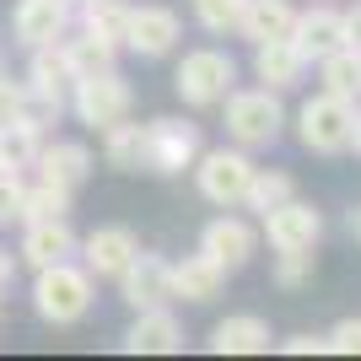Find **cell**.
Instances as JSON below:
<instances>
[{
	"label": "cell",
	"mask_w": 361,
	"mask_h": 361,
	"mask_svg": "<svg viewBox=\"0 0 361 361\" xmlns=\"http://www.w3.org/2000/svg\"><path fill=\"white\" fill-rule=\"evenodd\" d=\"M221 108H226V135H232V146H243V151H264V146H275V140H281V124H286V114H281V97H275L270 87L226 92Z\"/></svg>",
	"instance_id": "6da1fadb"
},
{
	"label": "cell",
	"mask_w": 361,
	"mask_h": 361,
	"mask_svg": "<svg viewBox=\"0 0 361 361\" xmlns=\"http://www.w3.org/2000/svg\"><path fill=\"white\" fill-rule=\"evenodd\" d=\"M32 307L44 324H75L92 307V270L87 264H44L32 281Z\"/></svg>",
	"instance_id": "7a4b0ae2"
},
{
	"label": "cell",
	"mask_w": 361,
	"mask_h": 361,
	"mask_svg": "<svg viewBox=\"0 0 361 361\" xmlns=\"http://www.w3.org/2000/svg\"><path fill=\"white\" fill-rule=\"evenodd\" d=\"M232 81H238V65L226 49H189L173 71V87L189 108H216L232 92Z\"/></svg>",
	"instance_id": "3957f363"
},
{
	"label": "cell",
	"mask_w": 361,
	"mask_h": 361,
	"mask_svg": "<svg viewBox=\"0 0 361 361\" xmlns=\"http://www.w3.org/2000/svg\"><path fill=\"white\" fill-rule=\"evenodd\" d=\"M350 124H356V103L334 97V92H318L297 114V140L318 157H340V151H350Z\"/></svg>",
	"instance_id": "277c9868"
},
{
	"label": "cell",
	"mask_w": 361,
	"mask_h": 361,
	"mask_svg": "<svg viewBox=\"0 0 361 361\" xmlns=\"http://www.w3.org/2000/svg\"><path fill=\"white\" fill-rule=\"evenodd\" d=\"M195 183H200V195L211 200V205L232 211V205H243L248 183H254V157H248L243 146L200 151V157H195Z\"/></svg>",
	"instance_id": "5b68a950"
},
{
	"label": "cell",
	"mask_w": 361,
	"mask_h": 361,
	"mask_svg": "<svg viewBox=\"0 0 361 361\" xmlns=\"http://www.w3.org/2000/svg\"><path fill=\"white\" fill-rule=\"evenodd\" d=\"M130 87H124V75L119 71H97V75H75V87H71V114L87 130H108V124H119L130 119Z\"/></svg>",
	"instance_id": "8992f818"
},
{
	"label": "cell",
	"mask_w": 361,
	"mask_h": 361,
	"mask_svg": "<svg viewBox=\"0 0 361 361\" xmlns=\"http://www.w3.org/2000/svg\"><path fill=\"white\" fill-rule=\"evenodd\" d=\"M200 124L189 119H151L146 124V173H183L200 157Z\"/></svg>",
	"instance_id": "52a82bcc"
},
{
	"label": "cell",
	"mask_w": 361,
	"mask_h": 361,
	"mask_svg": "<svg viewBox=\"0 0 361 361\" xmlns=\"http://www.w3.org/2000/svg\"><path fill=\"white\" fill-rule=\"evenodd\" d=\"M183 38V22L178 11H167V6H130V22H124V49L140 54V60H162L173 54Z\"/></svg>",
	"instance_id": "ba28073f"
},
{
	"label": "cell",
	"mask_w": 361,
	"mask_h": 361,
	"mask_svg": "<svg viewBox=\"0 0 361 361\" xmlns=\"http://www.w3.org/2000/svg\"><path fill=\"white\" fill-rule=\"evenodd\" d=\"M259 221H264V238H270L275 254H291V248H318V238H324V216H318L307 200H297V195H291L286 205L264 211Z\"/></svg>",
	"instance_id": "9c48e42d"
},
{
	"label": "cell",
	"mask_w": 361,
	"mask_h": 361,
	"mask_svg": "<svg viewBox=\"0 0 361 361\" xmlns=\"http://www.w3.org/2000/svg\"><path fill=\"white\" fill-rule=\"evenodd\" d=\"M71 87H75V71L65 65L60 44L32 49V65H27V97H32V108H44V114H60V108L71 103Z\"/></svg>",
	"instance_id": "30bf717a"
},
{
	"label": "cell",
	"mask_w": 361,
	"mask_h": 361,
	"mask_svg": "<svg viewBox=\"0 0 361 361\" xmlns=\"http://www.w3.org/2000/svg\"><path fill=\"white\" fill-rule=\"evenodd\" d=\"M286 38L307 54V65H313V60H324L329 49L345 44V11H340L334 0H313L307 11H297V22H291Z\"/></svg>",
	"instance_id": "8fae6325"
},
{
	"label": "cell",
	"mask_w": 361,
	"mask_h": 361,
	"mask_svg": "<svg viewBox=\"0 0 361 361\" xmlns=\"http://www.w3.org/2000/svg\"><path fill=\"white\" fill-rule=\"evenodd\" d=\"M11 32H16V44H22V49L60 44L65 32H71V0H16Z\"/></svg>",
	"instance_id": "7c38bea8"
},
{
	"label": "cell",
	"mask_w": 361,
	"mask_h": 361,
	"mask_svg": "<svg viewBox=\"0 0 361 361\" xmlns=\"http://www.w3.org/2000/svg\"><path fill=\"white\" fill-rule=\"evenodd\" d=\"M75 254L87 259L92 281H119V275L130 270V259L140 254V243H135V232H130V226H97V232H87V238H81V248H75Z\"/></svg>",
	"instance_id": "4fadbf2b"
},
{
	"label": "cell",
	"mask_w": 361,
	"mask_h": 361,
	"mask_svg": "<svg viewBox=\"0 0 361 361\" xmlns=\"http://www.w3.org/2000/svg\"><path fill=\"white\" fill-rule=\"evenodd\" d=\"M254 248H259V232H254L248 221H243V216H216V221L205 226V232H200V254H205V259H216V264H221L226 275H232V270H243V264L254 259Z\"/></svg>",
	"instance_id": "5bb4252c"
},
{
	"label": "cell",
	"mask_w": 361,
	"mask_h": 361,
	"mask_svg": "<svg viewBox=\"0 0 361 361\" xmlns=\"http://www.w3.org/2000/svg\"><path fill=\"white\" fill-rule=\"evenodd\" d=\"M119 297L130 302V307H162V302H173V264L157 254H135L130 259V270L119 275Z\"/></svg>",
	"instance_id": "9a60e30c"
},
{
	"label": "cell",
	"mask_w": 361,
	"mask_h": 361,
	"mask_svg": "<svg viewBox=\"0 0 361 361\" xmlns=\"http://www.w3.org/2000/svg\"><path fill=\"white\" fill-rule=\"evenodd\" d=\"M75 248H81V238L71 232V221H65V216H49V221H27L16 254L27 259L32 270H44V264H65V259H75Z\"/></svg>",
	"instance_id": "2e32d148"
},
{
	"label": "cell",
	"mask_w": 361,
	"mask_h": 361,
	"mask_svg": "<svg viewBox=\"0 0 361 361\" xmlns=\"http://www.w3.org/2000/svg\"><path fill=\"white\" fill-rule=\"evenodd\" d=\"M124 350H135V356H173V350H183V324L162 307H140V318L130 324V334H124Z\"/></svg>",
	"instance_id": "e0dca14e"
},
{
	"label": "cell",
	"mask_w": 361,
	"mask_h": 361,
	"mask_svg": "<svg viewBox=\"0 0 361 361\" xmlns=\"http://www.w3.org/2000/svg\"><path fill=\"white\" fill-rule=\"evenodd\" d=\"M254 75H259V81H264L270 92L302 87V75H307V54H302L291 38H270V44H254Z\"/></svg>",
	"instance_id": "ac0fdd59"
},
{
	"label": "cell",
	"mask_w": 361,
	"mask_h": 361,
	"mask_svg": "<svg viewBox=\"0 0 361 361\" xmlns=\"http://www.w3.org/2000/svg\"><path fill=\"white\" fill-rule=\"evenodd\" d=\"M211 350L216 356H259V350H270V324L259 313H232L211 329Z\"/></svg>",
	"instance_id": "d6986e66"
},
{
	"label": "cell",
	"mask_w": 361,
	"mask_h": 361,
	"mask_svg": "<svg viewBox=\"0 0 361 361\" xmlns=\"http://www.w3.org/2000/svg\"><path fill=\"white\" fill-rule=\"evenodd\" d=\"M38 178H54L65 183V189H81V183L92 178V151L81 146V140H54V146L38 151Z\"/></svg>",
	"instance_id": "ffe728a7"
},
{
	"label": "cell",
	"mask_w": 361,
	"mask_h": 361,
	"mask_svg": "<svg viewBox=\"0 0 361 361\" xmlns=\"http://www.w3.org/2000/svg\"><path fill=\"white\" fill-rule=\"evenodd\" d=\"M291 22H297V6L291 0H248L238 16V32L248 44H270V38H286Z\"/></svg>",
	"instance_id": "44dd1931"
},
{
	"label": "cell",
	"mask_w": 361,
	"mask_h": 361,
	"mask_svg": "<svg viewBox=\"0 0 361 361\" xmlns=\"http://www.w3.org/2000/svg\"><path fill=\"white\" fill-rule=\"evenodd\" d=\"M221 286H226V270L205 254H189L173 264V297H183V302H211V297H221Z\"/></svg>",
	"instance_id": "7402d4cb"
},
{
	"label": "cell",
	"mask_w": 361,
	"mask_h": 361,
	"mask_svg": "<svg viewBox=\"0 0 361 361\" xmlns=\"http://www.w3.org/2000/svg\"><path fill=\"white\" fill-rule=\"evenodd\" d=\"M38 151H44V124L32 119V114L0 124V167L6 173H27L38 162Z\"/></svg>",
	"instance_id": "603a6c76"
},
{
	"label": "cell",
	"mask_w": 361,
	"mask_h": 361,
	"mask_svg": "<svg viewBox=\"0 0 361 361\" xmlns=\"http://www.w3.org/2000/svg\"><path fill=\"white\" fill-rule=\"evenodd\" d=\"M313 65H318L324 92L345 97V103H356V97H361V49L340 44V49H329V54H324V60H313Z\"/></svg>",
	"instance_id": "cb8c5ba5"
},
{
	"label": "cell",
	"mask_w": 361,
	"mask_h": 361,
	"mask_svg": "<svg viewBox=\"0 0 361 361\" xmlns=\"http://www.w3.org/2000/svg\"><path fill=\"white\" fill-rule=\"evenodd\" d=\"M103 162L108 167H119V173H140L146 167V124H108L103 130Z\"/></svg>",
	"instance_id": "d4e9b609"
},
{
	"label": "cell",
	"mask_w": 361,
	"mask_h": 361,
	"mask_svg": "<svg viewBox=\"0 0 361 361\" xmlns=\"http://www.w3.org/2000/svg\"><path fill=\"white\" fill-rule=\"evenodd\" d=\"M60 54H65V65H71L75 75H97V71H114L119 44H108V38L81 27V38H60Z\"/></svg>",
	"instance_id": "484cf974"
},
{
	"label": "cell",
	"mask_w": 361,
	"mask_h": 361,
	"mask_svg": "<svg viewBox=\"0 0 361 361\" xmlns=\"http://www.w3.org/2000/svg\"><path fill=\"white\" fill-rule=\"evenodd\" d=\"M71 195H75V189H65V183H54V178H32L27 189H22V221L71 216Z\"/></svg>",
	"instance_id": "4316f807"
},
{
	"label": "cell",
	"mask_w": 361,
	"mask_h": 361,
	"mask_svg": "<svg viewBox=\"0 0 361 361\" xmlns=\"http://www.w3.org/2000/svg\"><path fill=\"white\" fill-rule=\"evenodd\" d=\"M291 195H297L291 173H281V167H254V183H248L243 205H248L254 216H264V211H275V205H286Z\"/></svg>",
	"instance_id": "83f0119b"
},
{
	"label": "cell",
	"mask_w": 361,
	"mask_h": 361,
	"mask_svg": "<svg viewBox=\"0 0 361 361\" xmlns=\"http://www.w3.org/2000/svg\"><path fill=\"white\" fill-rule=\"evenodd\" d=\"M124 22H130L124 0H81V27L108 38V44H119V49H124Z\"/></svg>",
	"instance_id": "f1b7e54d"
},
{
	"label": "cell",
	"mask_w": 361,
	"mask_h": 361,
	"mask_svg": "<svg viewBox=\"0 0 361 361\" xmlns=\"http://www.w3.org/2000/svg\"><path fill=\"white\" fill-rule=\"evenodd\" d=\"M189 6H195V22H200V27L221 38V32H238V16H243L248 0H189Z\"/></svg>",
	"instance_id": "f546056e"
},
{
	"label": "cell",
	"mask_w": 361,
	"mask_h": 361,
	"mask_svg": "<svg viewBox=\"0 0 361 361\" xmlns=\"http://www.w3.org/2000/svg\"><path fill=\"white\" fill-rule=\"evenodd\" d=\"M313 270H318V254H313V248H291V254H275V286H281V291L307 286V281H313Z\"/></svg>",
	"instance_id": "4dcf8cb0"
},
{
	"label": "cell",
	"mask_w": 361,
	"mask_h": 361,
	"mask_svg": "<svg viewBox=\"0 0 361 361\" xmlns=\"http://www.w3.org/2000/svg\"><path fill=\"white\" fill-rule=\"evenodd\" d=\"M22 114H32L27 81H6V75H0V124H11V119H22Z\"/></svg>",
	"instance_id": "1f68e13d"
},
{
	"label": "cell",
	"mask_w": 361,
	"mask_h": 361,
	"mask_svg": "<svg viewBox=\"0 0 361 361\" xmlns=\"http://www.w3.org/2000/svg\"><path fill=\"white\" fill-rule=\"evenodd\" d=\"M22 173H6L0 167V221H22Z\"/></svg>",
	"instance_id": "d6a6232c"
},
{
	"label": "cell",
	"mask_w": 361,
	"mask_h": 361,
	"mask_svg": "<svg viewBox=\"0 0 361 361\" xmlns=\"http://www.w3.org/2000/svg\"><path fill=\"white\" fill-rule=\"evenodd\" d=\"M329 350L334 356H361V318H340L329 329Z\"/></svg>",
	"instance_id": "836d02e7"
},
{
	"label": "cell",
	"mask_w": 361,
	"mask_h": 361,
	"mask_svg": "<svg viewBox=\"0 0 361 361\" xmlns=\"http://www.w3.org/2000/svg\"><path fill=\"white\" fill-rule=\"evenodd\" d=\"M281 350H286V356H324V350H329V334H291Z\"/></svg>",
	"instance_id": "e575fe53"
},
{
	"label": "cell",
	"mask_w": 361,
	"mask_h": 361,
	"mask_svg": "<svg viewBox=\"0 0 361 361\" xmlns=\"http://www.w3.org/2000/svg\"><path fill=\"white\" fill-rule=\"evenodd\" d=\"M11 281H16V254H11V248H0V297L11 291Z\"/></svg>",
	"instance_id": "d590c367"
},
{
	"label": "cell",
	"mask_w": 361,
	"mask_h": 361,
	"mask_svg": "<svg viewBox=\"0 0 361 361\" xmlns=\"http://www.w3.org/2000/svg\"><path fill=\"white\" fill-rule=\"evenodd\" d=\"M345 44H350V49H361V0L345 11Z\"/></svg>",
	"instance_id": "8d00e7d4"
},
{
	"label": "cell",
	"mask_w": 361,
	"mask_h": 361,
	"mask_svg": "<svg viewBox=\"0 0 361 361\" xmlns=\"http://www.w3.org/2000/svg\"><path fill=\"white\" fill-rule=\"evenodd\" d=\"M350 146L361 151V108H356V124H350Z\"/></svg>",
	"instance_id": "74e56055"
},
{
	"label": "cell",
	"mask_w": 361,
	"mask_h": 361,
	"mask_svg": "<svg viewBox=\"0 0 361 361\" xmlns=\"http://www.w3.org/2000/svg\"><path fill=\"white\" fill-rule=\"evenodd\" d=\"M350 232H356V243H361V205L350 211Z\"/></svg>",
	"instance_id": "f35d334b"
},
{
	"label": "cell",
	"mask_w": 361,
	"mask_h": 361,
	"mask_svg": "<svg viewBox=\"0 0 361 361\" xmlns=\"http://www.w3.org/2000/svg\"><path fill=\"white\" fill-rule=\"evenodd\" d=\"M0 75H6V54H0Z\"/></svg>",
	"instance_id": "ab89813d"
},
{
	"label": "cell",
	"mask_w": 361,
	"mask_h": 361,
	"mask_svg": "<svg viewBox=\"0 0 361 361\" xmlns=\"http://www.w3.org/2000/svg\"><path fill=\"white\" fill-rule=\"evenodd\" d=\"M71 6H81V0H71Z\"/></svg>",
	"instance_id": "60d3db41"
}]
</instances>
